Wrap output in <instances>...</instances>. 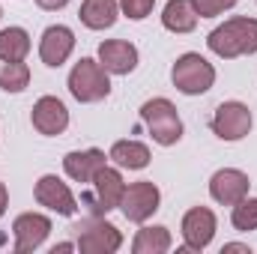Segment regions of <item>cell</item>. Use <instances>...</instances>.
<instances>
[{
  "label": "cell",
  "mask_w": 257,
  "mask_h": 254,
  "mask_svg": "<svg viewBox=\"0 0 257 254\" xmlns=\"http://www.w3.org/2000/svg\"><path fill=\"white\" fill-rule=\"evenodd\" d=\"M33 197H36L39 206H45V209H51V212H57V215H66V218H72V215L78 212L75 194H72V189L66 186L57 174L39 177L36 186H33Z\"/></svg>",
  "instance_id": "9"
},
{
  "label": "cell",
  "mask_w": 257,
  "mask_h": 254,
  "mask_svg": "<svg viewBox=\"0 0 257 254\" xmlns=\"http://www.w3.org/2000/svg\"><path fill=\"white\" fill-rule=\"evenodd\" d=\"M209 126H212V135L215 138H221L227 144H236V141H242L251 132L254 117H251V108L242 105V102H221L215 108Z\"/></svg>",
  "instance_id": "6"
},
{
  "label": "cell",
  "mask_w": 257,
  "mask_h": 254,
  "mask_svg": "<svg viewBox=\"0 0 257 254\" xmlns=\"http://www.w3.org/2000/svg\"><path fill=\"white\" fill-rule=\"evenodd\" d=\"M108 159L120 168V171H144L150 165V147L141 141H117L108 153Z\"/></svg>",
  "instance_id": "18"
},
{
  "label": "cell",
  "mask_w": 257,
  "mask_h": 254,
  "mask_svg": "<svg viewBox=\"0 0 257 254\" xmlns=\"http://www.w3.org/2000/svg\"><path fill=\"white\" fill-rule=\"evenodd\" d=\"M108 162H111V159H108L102 150H96V147H90V150H72V153L63 156V171L72 183L90 186L93 177H96Z\"/></svg>",
  "instance_id": "15"
},
{
  "label": "cell",
  "mask_w": 257,
  "mask_h": 254,
  "mask_svg": "<svg viewBox=\"0 0 257 254\" xmlns=\"http://www.w3.org/2000/svg\"><path fill=\"white\" fill-rule=\"evenodd\" d=\"M6 206H9V191L0 183V218H3V212H6Z\"/></svg>",
  "instance_id": "28"
},
{
  "label": "cell",
  "mask_w": 257,
  "mask_h": 254,
  "mask_svg": "<svg viewBox=\"0 0 257 254\" xmlns=\"http://www.w3.org/2000/svg\"><path fill=\"white\" fill-rule=\"evenodd\" d=\"M120 15V0H84L81 3V24L87 30H111Z\"/></svg>",
  "instance_id": "17"
},
{
  "label": "cell",
  "mask_w": 257,
  "mask_h": 254,
  "mask_svg": "<svg viewBox=\"0 0 257 254\" xmlns=\"http://www.w3.org/2000/svg\"><path fill=\"white\" fill-rule=\"evenodd\" d=\"M99 63L108 75H132L138 69V48L126 39H105L99 45Z\"/></svg>",
  "instance_id": "16"
},
{
  "label": "cell",
  "mask_w": 257,
  "mask_h": 254,
  "mask_svg": "<svg viewBox=\"0 0 257 254\" xmlns=\"http://www.w3.org/2000/svg\"><path fill=\"white\" fill-rule=\"evenodd\" d=\"M30 87V66L24 60H0V90L24 93Z\"/></svg>",
  "instance_id": "22"
},
{
  "label": "cell",
  "mask_w": 257,
  "mask_h": 254,
  "mask_svg": "<svg viewBox=\"0 0 257 254\" xmlns=\"http://www.w3.org/2000/svg\"><path fill=\"white\" fill-rule=\"evenodd\" d=\"M69 0H36V6L39 9H48V12H57V9H63Z\"/></svg>",
  "instance_id": "26"
},
{
  "label": "cell",
  "mask_w": 257,
  "mask_h": 254,
  "mask_svg": "<svg viewBox=\"0 0 257 254\" xmlns=\"http://www.w3.org/2000/svg\"><path fill=\"white\" fill-rule=\"evenodd\" d=\"M162 24L171 33H192L197 27V12H194L192 0H168L162 9Z\"/></svg>",
  "instance_id": "19"
},
{
  "label": "cell",
  "mask_w": 257,
  "mask_h": 254,
  "mask_svg": "<svg viewBox=\"0 0 257 254\" xmlns=\"http://www.w3.org/2000/svg\"><path fill=\"white\" fill-rule=\"evenodd\" d=\"M171 81H174V87L183 96H203L215 84V66L209 63L206 57L189 51V54L177 57V63L171 69Z\"/></svg>",
  "instance_id": "4"
},
{
  "label": "cell",
  "mask_w": 257,
  "mask_h": 254,
  "mask_svg": "<svg viewBox=\"0 0 257 254\" xmlns=\"http://www.w3.org/2000/svg\"><path fill=\"white\" fill-rule=\"evenodd\" d=\"M153 6H156V0H120V12L132 21H144L153 12Z\"/></svg>",
  "instance_id": "25"
},
{
  "label": "cell",
  "mask_w": 257,
  "mask_h": 254,
  "mask_svg": "<svg viewBox=\"0 0 257 254\" xmlns=\"http://www.w3.org/2000/svg\"><path fill=\"white\" fill-rule=\"evenodd\" d=\"M215 224L218 221H215V212L209 206H192L183 215V224H180L186 251H203L215 236Z\"/></svg>",
  "instance_id": "10"
},
{
  "label": "cell",
  "mask_w": 257,
  "mask_h": 254,
  "mask_svg": "<svg viewBox=\"0 0 257 254\" xmlns=\"http://www.w3.org/2000/svg\"><path fill=\"white\" fill-rule=\"evenodd\" d=\"M159 203H162V191H159V186L150 183V180H141V183L126 186L117 209L126 215L128 221L144 224L147 218H153V215L159 212Z\"/></svg>",
  "instance_id": "7"
},
{
  "label": "cell",
  "mask_w": 257,
  "mask_h": 254,
  "mask_svg": "<svg viewBox=\"0 0 257 254\" xmlns=\"http://www.w3.org/2000/svg\"><path fill=\"white\" fill-rule=\"evenodd\" d=\"M123 191H126V183H123L120 168H108V165H105V168L93 177V183H90V194H87V203H90L93 215H105V212L117 209Z\"/></svg>",
  "instance_id": "8"
},
{
  "label": "cell",
  "mask_w": 257,
  "mask_h": 254,
  "mask_svg": "<svg viewBox=\"0 0 257 254\" xmlns=\"http://www.w3.org/2000/svg\"><path fill=\"white\" fill-rule=\"evenodd\" d=\"M230 224H233L239 233L257 230V197H242L239 203H233V212H230Z\"/></svg>",
  "instance_id": "23"
},
{
  "label": "cell",
  "mask_w": 257,
  "mask_h": 254,
  "mask_svg": "<svg viewBox=\"0 0 257 254\" xmlns=\"http://www.w3.org/2000/svg\"><path fill=\"white\" fill-rule=\"evenodd\" d=\"M30 123L39 135L57 138L69 129V111L57 96H42V99H36V105L30 111Z\"/></svg>",
  "instance_id": "13"
},
{
  "label": "cell",
  "mask_w": 257,
  "mask_h": 254,
  "mask_svg": "<svg viewBox=\"0 0 257 254\" xmlns=\"http://www.w3.org/2000/svg\"><path fill=\"white\" fill-rule=\"evenodd\" d=\"M248 189H251V180L239 168H221L209 177V197L221 206L239 203L242 197H248Z\"/></svg>",
  "instance_id": "12"
},
{
  "label": "cell",
  "mask_w": 257,
  "mask_h": 254,
  "mask_svg": "<svg viewBox=\"0 0 257 254\" xmlns=\"http://www.w3.org/2000/svg\"><path fill=\"white\" fill-rule=\"evenodd\" d=\"M192 6L197 12V18H218L227 9H233L236 0H192Z\"/></svg>",
  "instance_id": "24"
},
{
  "label": "cell",
  "mask_w": 257,
  "mask_h": 254,
  "mask_svg": "<svg viewBox=\"0 0 257 254\" xmlns=\"http://www.w3.org/2000/svg\"><path fill=\"white\" fill-rule=\"evenodd\" d=\"M0 18H3V9H0Z\"/></svg>",
  "instance_id": "29"
},
{
  "label": "cell",
  "mask_w": 257,
  "mask_h": 254,
  "mask_svg": "<svg viewBox=\"0 0 257 254\" xmlns=\"http://www.w3.org/2000/svg\"><path fill=\"white\" fill-rule=\"evenodd\" d=\"M69 93L81 102V105H96L102 99L111 96V75L105 72V66L93 57H81L69 72Z\"/></svg>",
  "instance_id": "2"
},
{
  "label": "cell",
  "mask_w": 257,
  "mask_h": 254,
  "mask_svg": "<svg viewBox=\"0 0 257 254\" xmlns=\"http://www.w3.org/2000/svg\"><path fill=\"white\" fill-rule=\"evenodd\" d=\"M51 233V218L42 215V212H21L15 221H12V239H15V251L27 254L36 251Z\"/></svg>",
  "instance_id": "11"
},
{
  "label": "cell",
  "mask_w": 257,
  "mask_h": 254,
  "mask_svg": "<svg viewBox=\"0 0 257 254\" xmlns=\"http://www.w3.org/2000/svg\"><path fill=\"white\" fill-rule=\"evenodd\" d=\"M141 120L150 132V138L159 147H174L183 138V120L177 114V105L165 96H156L141 105Z\"/></svg>",
  "instance_id": "3"
},
{
  "label": "cell",
  "mask_w": 257,
  "mask_h": 254,
  "mask_svg": "<svg viewBox=\"0 0 257 254\" xmlns=\"http://www.w3.org/2000/svg\"><path fill=\"white\" fill-rule=\"evenodd\" d=\"M227 251H242V254H251V248H248L245 242H224V245H221V254H227Z\"/></svg>",
  "instance_id": "27"
},
{
  "label": "cell",
  "mask_w": 257,
  "mask_h": 254,
  "mask_svg": "<svg viewBox=\"0 0 257 254\" xmlns=\"http://www.w3.org/2000/svg\"><path fill=\"white\" fill-rule=\"evenodd\" d=\"M30 54V33L24 27L0 30V60H24Z\"/></svg>",
  "instance_id": "21"
},
{
  "label": "cell",
  "mask_w": 257,
  "mask_h": 254,
  "mask_svg": "<svg viewBox=\"0 0 257 254\" xmlns=\"http://www.w3.org/2000/svg\"><path fill=\"white\" fill-rule=\"evenodd\" d=\"M75 51V33L66 27V24H51L45 27L42 39H39V60L51 69H60V66L72 57Z\"/></svg>",
  "instance_id": "14"
},
{
  "label": "cell",
  "mask_w": 257,
  "mask_h": 254,
  "mask_svg": "<svg viewBox=\"0 0 257 254\" xmlns=\"http://www.w3.org/2000/svg\"><path fill=\"white\" fill-rule=\"evenodd\" d=\"M171 230L162 227V224H147L135 233L132 239V251L135 254H165L171 251Z\"/></svg>",
  "instance_id": "20"
},
{
  "label": "cell",
  "mask_w": 257,
  "mask_h": 254,
  "mask_svg": "<svg viewBox=\"0 0 257 254\" xmlns=\"http://www.w3.org/2000/svg\"><path fill=\"white\" fill-rule=\"evenodd\" d=\"M206 48L221 60L257 54V18H227L206 36Z\"/></svg>",
  "instance_id": "1"
},
{
  "label": "cell",
  "mask_w": 257,
  "mask_h": 254,
  "mask_svg": "<svg viewBox=\"0 0 257 254\" xmlns=\"http://www.w3.org/2000/svg\"><path fill=\"white\" fill-rule=\"evenodd\" d=\"M75 230H81L78 242H75V248L81 254H114L123 245V233L111 221H105L102 215H93L90 221L78 224Z\"/></svg>",
  "instance_id": "5"
}]
</instances>
